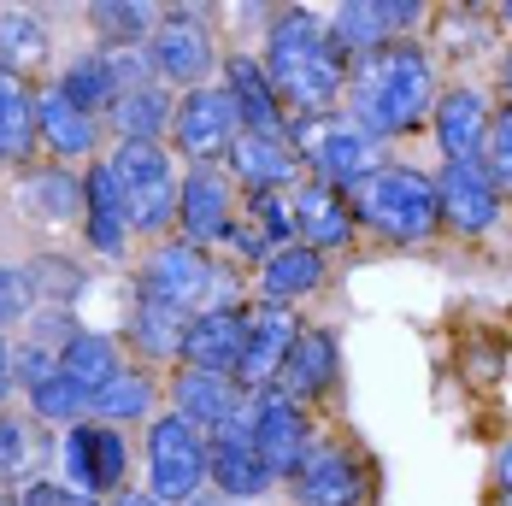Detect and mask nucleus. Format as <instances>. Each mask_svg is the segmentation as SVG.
<instances>
[{
  "mask_svg": "<svg viewBox=\"0 0 512 506\" xmlns=\"http://www.w3.org/2000/svg\"><path fill=\"white\" fill-rule=\"evenodd\" d=\"M12 359H18V389H24V395H30V389H42L53 371H59V354L36 348V342H24V348H18Z\"/></svg>",
  "mask_w": 512,
  "mask_h": 506,
  "instance_id": "46",
  "label": "nucleus"
},
{
  "mask_svg": "<svg viewBox=\"0 0 512 506\" xmlns=\"http://www.w3.org/2000/svg\"><path fill=\"white\" fill-rule=\"evenodd\" d=\"M83 236H89V248L106 253V259H118L124 242H130V218H124V195H118V177H112V165H89V177H83Z\"/></svg>",
  "mask_w": 512,
  "mask_h": 506,
  "instance_id": "23",
  "label": "nucleus"
},
{
  "mask_svg": "<svg viewBox=\"0 0 512 506\" xmlns=\"http://www.w3.org/2000/svg\"><path fill=\"white\" fill-rule=\"evenodd\" d=\"M59 371L71 377V383H83L89 395H101L106 383L124 371V354H118V336H106V330H83L65 354H59Z\"/></svg>",
  "mask_w": 512,
  "mask_h": 506,
  "instance_id": "32",
  "label": "nucleus"
},
{
  "mask_svg": "<svg viewBox=\"0 0 512 506\" xmlns=\"http://www.w3.org/2000/svg\"><path fill=\"white\" fill-rule=\"evenodd\" d=\"M242 342H248V306L236 312H195L189 330H183V365L195 371H224L236 377V359H242Z\"/></svg>",
  "mask_w": 512,
  "mask_h": 506,
  "instance_id": "20",
  "label": "nucleus"
},
{
  "mask_svg": "<svg viewBox=\"0 0 512 506\" xmlns=\"http://www.w3.org/2000/svg\"><path fill=\"white\" fill-rule=\"evenodd\" d=\"M230 177L248 189V195H283L295 177H301V153L289 148L283 136H236L230 148Z\"/></svg>",
  "mask_w": 512,
  "mask_h": 506,
  "instance_id": "21",
  "label": "nucleus"
},
{
  "mask_svg": "<svg viewBox=\"0 0 512 506\" xmlns=\"http://www.w3.org/2000/svg\"><path fill=\"white\" fill-rule=\"evenodd\" d=\"M36 136H42V124H36V89L18 71L0 65V165H30Z\"/></svg>",
  "mask_w": 512,
  "mask_h": 506,
  "instance_id": "27",
  "label": "nucleus"
},
{
  "mask_svg": "<svg viewBox=\"0 0 512 506\" xmlns=\"http://www.w3.org/2000/svg\"><path fill=\"white\" fill-rule=\"evenodd\" d=\"M307 165H312V183H324V189H336V195H348V189H365L383 165H377V142L354 130V124H330V130H318V142L307 148Z\"/></svg>",
  "mask_w": 512,
  "mask_h": 506,
  "instance_id": "17",
  "label": "nucleus"
},
{
  "mask_svg": "<svg viewBox=\"0 0 512 506\" xmlns=\"http://www.w3.org/2000/svg\"><path fill=\"white\" fill-rule=\"evenodd\" d=\"M148 65H154V77L177 83L183 95L206 89V77L218 65L212 30H206V6H165L159 30L148 36Z\"/></svg>",
  "mask_w": 512,
  "mask_h": 506,
  "instance_id": "6",
  "label": "nucleus"
},
{
  "mask_svg": "<svg viewBox=\"0 0 512 506\" xmlns=\"http://www.w3.org/2000/svg\"><path fill=\"white\" fill-rule=\"evenodd\" d=\"M183 330H189V312L136 295V306H130V342H136L142 359H177L183 354Z\"/></svg>",
  "mask_w": 512,
  "mask_h": 506,
  "instance_id": "31",
  "label": "nucleus"
},
{
  "mask_svg": "<svg viewBox=\"0 0 512 506\" xmlns=\"http://www.w3.org/2000/svg\"><path fill=\"white\" fill-rule=\"evenodd\" d=\"M495 477H501V489H512V442L495 454Z\"/></svg>",
  "mask_w": 512,
  "mask_h": 506,
  "instance_id": "49",
  "label": "nucleus"
},
{
  "mask_svg": "<svg viewBox=\"0 0 512 506\" xmlns=\"http://www.w3.org/2000/svg\"><path fill=\"white\" fill-rule=\"evenodd\" d=\"M418 18H424V6H418V0H389V24H395V30H412Z\"/></svg>",
  "mask_w": 512,
  "mask_h": 506,
  "instance_id": "48",
  "label": "nucleus"
},
{
  "mask_svg": "<svg viewBox=\"0 0 512 506\" xmlns=\"http://www.w3.org/2000/svg\"><path fill=\"white\" fill-rule=\"evenodd\" d=\"M206 483L224 495V501H259L277 489V471L265 465V454L254 448V430H248V412L236 424H224L212 436V465H206Z\"/></svg>",
  "mask_w": 512,
  "mask_h": 506,
  "instance_id": "13",
  "label": "nucleus"
},
{
  "mask_svg": "<svg viewBox=\"0 0 512 506\" xmlns=\"http://www.w3.org/2000/svg\"><path fill=\"white\" fill-rule=\"evenodd\" d=\"M236 230V195H230V177L218 165H195L183 171V189H177V236L189 248H218L230 242Z\"/></svg>",
  "mask_w": 512,
  "mask_h": 506,
  "instance_id": "11",
  "label": "nucleus"
},
{
  "mask_svg": "<svg viewBox=\"0 0 512 506\" xmlns=\"http://www.w3.org/2000/svg\"><path fill=\"white\" fill-rule=\"evenodd\" d=\"M359 224H371L383 242H430L442 230L436 212V177L418 165H383L365 189H359Z\"/></svg>",
  "mask_w": 512,
  "mask_h": 506,
  "instance_id": "3",
  "label": "nucleus"
},
{
  "mask_svg": "<svg viewBox=\"0 0 512 506\" xmlns=\"http://www.w3.org/2000/svg\"><path fill=\"white\" fill-rule=\"evenodd\" d=\"M77 336H83V324H77V312H71V306H36V318H30V342H36V348L65 354Z\"/></svg>",
  "mask_w": 512,
  "mask_h": 506,
  "instance_id": "43",
  "label": "nucleus"
},
{
  "mask_svg": "<svg viewBox=\"0 0 512 506\" xmlns=\"http://www.w3.org/2000/svg\"><path fill=\"white\" fill-rule=\"evenodd\" d=\"M489 118H495V112L483 101V89H471V83L448 89V95L436 101V112H430L442 159H448V165H477V159H483V142H489Z\"/></svg>",
  "mask_w": 512,
  "mask_h": 506,
  "instance_id": "18",
  "label": "nucleus"
},
{
  "mask_svg": "<svg viewBox=\"0 0 512 506\" xmlns=\"http://www.w3.org/2000/svg\"><path fill=\"white\" fill-rule=\"evenodd\" d=\"M48 59V30H42V18H30V12H0V65L6 71H30V65H42Z\"/></svg>",
  "mask_w": 512,
  "mask_h": 506,
  "instance_id": "39",
  "label": "nucleus"
},
{
  "mask_svg": "<svg viewBox=\"0 0 512 506\" xmlns=\"http://www.w3.org/2000/svg\"><path fill=\"white\" fill-rule=\"evenodd\" d=\"M171 112H177V101L159 83H148V89L118 95L112 112H106V124H112L118 142H159V136H171Z\"/></svg>",
  "mask_w": 512,
  "mask_h": 506,
  "instance_id": "30",
  "label": "nucleus"
},
{
  "mask_svg": "<svg viewBox=\"0 0 512 506\" xmlns=\"http://www.w3.org/2000/svg\"><path fill=\"white\" fill-rule=\"evenodd\" d=\"M36 318V283L24 265H0V336Z\"/></svg>",
  "mask_w": 512,
  "mask_h": 506,
  "instance_id": "41",
  "label": "nucleus"
},
{
  "mask_svg": "<svg viewBox=\"0 0 512 506\" xmlns=\"http://www.w3.org/2000/svg\"><path fill=\"white\" fill-rule=\"evenodd\" d=\"M206 465H212V436L195 430L189 418L165 412L148 424V477L165 506H189L206 489Z\"/></svg>",
  "mask_w": 512,
  "mask_h": 506,
  "instance_id": "5",
  "label": "nucleus"
},
{
  "mask_svg": "<svg viewBox=\"0 0 512 506\" xmlns=\"http://www.w3.org/2000/svg\"><path fill=\"white\" fill-rule=\"evenodd\" d=\"M101 59H106V77H112V89H118V95H130V89H148V83H154L148 48H101Z\"/></svg>",
  "mask_w": 512,
  "mask_h": 506,
  "instance_id": "44",
  "label": "nucleus"
},
{
  "mask_svg": "<svg viewBox=\"0 0 512 506\" xmlns=\"http://www.w3.org/2000/svg\"><path fill=\"white\" fill-rule=\"evenodd\" d=\"M248 224H254L259 236H265V248H289L295 242V201H283V195H248Z\"/></svg>",
  "mask_w": 512,
  "mask_h": 506,
  "instance_id": "42",
  "label": "nucleus"
},
{
  "mask_svg": "<svg viewBox=\"0 0 512 506\" xmlns=\"http://www.w3.org/2000/svg\"><path fill=\"white\" fill-rule=\"evenodd\" d=\"M295 336H301V324H295V312L277 301H254L248 306V342H242V359H236V383H242V395H265V389H277V377H283V359L295 348Z\"/></svg>",
  "mask_w": 512,
  "mask_h": 506,
  "instance_id": "12",
  "label": "nucleus"
},
{
  "mask_svg": "<svg viewBox=\"0 0 512 506\" xmlns=\"http://www.w3.org/2000/svg\"><path fill=\"white\" fill-rule=\"evenodd\" d=\"M477 165H483V177L495 183V195L507 201L512 195V106L489 118V142H483V159H477Z\"/></svg>",
  "mask_w": 512,
  "mask_h": 506,
  "instance_id": "40",
  "label": "nucleus"
},
{
  "mask_svg": "<svg viewBox=\"0 0 512 506\" xmlns=\"http://www.w3.org/2000/svg\"><path fill=\"white\" fill-rule=\"evenodd\" d=\"M501 24H507V30H512V6H501Z\"/></svg>",
  "mask_w": 512,
  "mask_h": 506,
  "instance_id": "53",
  "label": "nucleus"
},
{
  "mask_svg": "<svg viewBox=\"0 0 512 506\" xmlns=\"http://www.w3.org/2000/svg\"><path fill=\"white\" fill-rule=\"evenodd\" d=\"M248 430H254V448L265 454V465L289 483L301 471V459L312 454V418L301 401H289L283 389H265V395H248Z\"/></svg>",
  "mask_w": 512,
  "mask_h": 506,
  "instance_id": "10",
  "label": "nucleus"
},
{
  "mask_svg": "<svg viewBox=\"0 0 512 506\" xmlns=\"http://www.w3.org/2000/svg\"><path fill=\"white\" fill-rule=\"evenodd\" d=\"M348 124L365 130L371 142H389V136H407L418 130L430 112H436V71L430 59L418 53V42H389V48L365 53L348 77Z\"/></svg>",
  "mask_w": 512,
  "mask_h": 506,
  "instance_id": "2",
  "label": "nucleus"
},
{
  "mask_svg": "<svg viewBox=\"0 0 512 506\" xmlns=\"http://www.w3.org/2000/svg\"><path fill=\"white\" fill-rule=\"evenodd\" d=\"M112 177H118V195H124V218L130 230L142 236H165L177 224V171H171V153L159 142H118L112 148Z\"/></svg>",
  "mask_w": 512,
  "mask_h": 506,
  "instance_id": "4",
  "label": "nucleus"
},
{
  "mask_svg": "<svg viewBox=\"0 0 512 506\" xmlns=\"http://www.w3.org/2000/svg\"><path fill=\"white\" fill-rule=\"evenodd\" d=\"M354 206L348 195H336V189H324V183H301L295 189V236L318 253H336L354 242Z\"/></svg>",
  "mask_w": 512,
  "mask_h": 506,
  "instance_id": "22",
  "label": "nucleus"
},
{
  "mask_svg": "<svg viewBox=\"0 0 512 506\" xmlns=\"http://www.w3.org/2000/svg\"><path fill=\"white\" fill-rule=\"evenodd\" d=\"M171 412H177V418H189V424L206 430V436H218L224 424H236V418L248 412V395H242V383H236V377H224V371L177 365V377H171Z\"/></svg>",
  "mask_w": 512,
  "mask_h": 506,
  "instance_id": "15",
  "label": "nucleus"
},
{
  "mask_svg": "<svg viewBox=\"0 0 512 506\" xmlns=\"http://www.w3.org/2000/svg\"><path fill=\"white\" fill-rule=\"evenodd\" d=\"M12 354H18V348L0 336V412H6V395L18 389V359H12Z\"/></svg>",
  "mask_w": 512,
  "mask_h": 506,
  "instance_id": "47",
  "label": "nucleus"
},
{
  "mask_svg": "<svg viewBox=\"0 0 512 506\" xmlns=\"http://www.w3.org/2000/svg\"><path fill=\"white\" fill-rule=\"evenodd\" d=\"M224 95H230V106H236V118H242L248 136H289V112L277 101L271 77H265V59L230 53V65H224Z\"/></svg>",
  "mask_w": 512,
  "mask_h": 506,
  "instance_id": "19",
  "label": "nucleus"
},
{
  "mask_svg": "<svg viewBox=\"0 0 512 506\" xmlns=\"http://www.w3.org/2000/svg\"><path fill=\"white\" fill-rule=\"evenodd\" d=\"M436 212H442V230H454V236H483V230H495V218H501V195H495V183L483 177V165H442V171H436Z\"/></svg>",
  "mask_w": 512,
  "mask_h": 506,
  "instance_id": "16",
  "label": "nucleus"
},
{
  "mask_svg": "<svg viewBox=\"0 0 512 506\" xmlns=\"http://www.w3.org/2000/svg\"><path fill=\"white\" fill-rule=\"evenodd\" d=\"M18 206L36 224H83V177L65 165H30L18 183Z\"/></svg>",
  "mask_w": 512,
  "mask_h": 506,
  "instance_id": "24",
  "label": "nucleus"
},
{
  "mask_svg": "<svg viewBox=\"0 0 512 506\" xmlns=\"http://www.w3.org/2000/svg\"><path fill=\"white\" fill-rule=\"evenodd\" d=\"M501 89H507V101H512V48H507V59H501Z\"/></svg>",
  "mask_w": 512,
  "mask_h": 506,
  "instance_id": "52",
  "label": "nucleus"
},
{
  "mask_svg": "<svg viewBox=\"0 0 512 506\" xmlns=\"http://www.w3.org/2000/svg\"><path fill=\"white\" fill-rule=\"evenodd\" d=\"M189 506H230V501H224L218 489H201V495H195V501H189Z\"/></svg>",
  "mask_w": 512,
  "mask_h": 506,
  "instance_id": "51",
  "label": "nucleus"
},
{
  "mask_svg": "<svg viewBox=\"0 0 512 506\" xmlns=\"http://www.w3.org/2000/svg\"><path fill=\"white\" fill-rule=\"evenodd\" d=\"M336 383V336L330 330H307L301 324V336H295V348L283 359V377H277V389L289 395V401H324V389Z\"/></svg>",
  "mask_w": 512,
  "mask_h": 506,
  "instance_id": "25",
  "label": "nucleus"
},
{
  "mask_svg": "<svg viewBox=\"0 0 512 506\" xmlns=\"http://www.w3.org/2000/svg\"><path fill=\"white\" fill-rule=\"evenodd\" d=\"M59 465H65V483L77 495H112L124 477H130V442L118 424H101V418H83L65 430L59 442Z\"/></svg>",
  "mask_w": 512,
  "mask_h": 506,
  "instance_id": "7",
  "label": "nucleus"
},
{
  "mask_svg": "<svg viewBox=\"0 0 512 506\" xmlns=\"http://www.w3.org/2000/svg\"><path fill=\"white\" fill-rule=\"evenodd\" d=\"M112 506H165V501H159L154 489H148V495H142V489H130V495H118Z\"/></svg>",
  "mask_w": 512,
  "mask_h": 506,
  "instance_id": "50",
  "label": "nucleus"
},
{
  "mask_svg": "<svg viewBox=\"0 0 512 506\" xmlns=\"http://www.w3.org/2000/svg\"><path fill=\"white\" fill-rule=\"evenodd\" d=\"M265 77L283 106H295L301 118H324L348 95L354 65L330 42V24L318 12L283 6V12H271V30H265Z\"/></svg>",
  "mask_w": 512,
  "mask_h": 506,
  "instance_id": "1",
  "label": "nucleus"
},
{
  "mask_svg": "<svg viewBox=\"0 0 512 506\" xmlns=\"http://www.w3.org/2000/svg\"><path fill=\"white\" fill-rule=\"evenodd\" d=\"M18 506H101V501H95V495H77L71 483H48V477H36V483L18 489Z\"/></svg>",
  "mask_w": 512,
  "mask_h": 506,
  "instance_id": "45",
  "label": "nucleus"
},
{
  "mask_svg": "<svg viewBox=\"0 0 512 506\" xmlns=\"http://www.w3.org/2000/svg\"><path fill=\"white\" fill-rule=\"evenodd\" d=\"M24 401H30V418H36L42 430H48V424H65V430H71V424H83V418H89L95 395H89L83 383H71L65 371H53L48 383H42V389H30Z\"/></svg>",
  "mask_w": 512,
  "mask_h": 506,
  "instance_id": "37",
  "label": "nucleus"
},
{
  "mask_svg": "<svg viewBox=\"0 0 512 506\" xmlns=\"http://www.w3.org/2000/svg\"><path fill=\"white\" fill-rule=\"evenodd\" d=\"M318 283H324V253L307 248V242H289V248L265 253V265H259V295L277 306L312 295Z\"/></svg>",
  "mask_w": 512,
  "mask_h": 506,
  "instance_id": "29",
  "label": "nucleus"
},
{
  "mask_svg": "<svg viewBox=\"0 0 512 506\" xmlns=\"http://www.w3.org/2000/svg\"><path fill=\"white\" fill-rule=\"evenodd\" d=\"M236 136H242V118H236V106H230V95H224V83H206V89L177 95L171 142H177L183 159H195V165H218V159H230Z\"/></svg>",
  "mask_w": 512,
  "mask_h": 506,
  "instance_id": "8",
  "label": "nucleus"
},
{
  "mask_svg": "<svg viewBox=\"0 0 512 506\" xmlns=\"http://www.w3.org/2000/svg\"><path fill=\"white\" fill-rule=\"evenodd\" d=\"M42 454H48L42 424L36 418H18V412H0V489L6 483H36Z\"/></svg>",
  "mask_w": 512,
  "mask_h": 506,
  "instance_id": "34",
  "label": "nucleus"
},
{
  "mask_svg": "<svg viewBox=\"0 0 512 506\" xmlns=\"http://www.w3.org/2000/svg\"><path fill=\"white\" fill-rule=\"evenodd\" d=\"M89 24L106 36V48H148V36L159 30V12L142 0H95Z\"/></svg>",
  "mask_w": 512,
  "mask_h": 506,
  "instance_id": "35",
  "label": "nucleus"
},
{
  "mask_svg": "<svg viewBox=\"0 0 512 506\" xmlns=\"http://www.w3.org/2000/svg\"><path fill=\"white\" fill-rule=\"evenodd\" d=\"M159 401V383L148 371H136V365H124L112 383H106L95 406H89V418H101V424H136V418H148Z\"/></svg>",
  "mask_w": 512,
  "mask_h": 506,
  "instance_id": "33",
  "label": "nucleus"
},
{
  "mask_svg": "<svg viewBox=\"0 0 512 506\" xmlns=\"http://www.w3.org/2000/svg\"><path fill=\"white\" fill-rule=\"evenodd\" d=\"M289 489L301 506H359L365 501V465L342 442H312V454L289 477Z\"/></svg>",
  "mask_w": 512,
  "mask_h": 506,
  "instance_id": "14",
  "label": "nucleus"
},
{
  "mask_svg": "<svg viewBox=\"0 0 512 506\" xmlns=\"http://www.w3.org/2000/svg\"><path fill=\"white\" fill-rule=\"evenodd\" d=\"M53 89L77 106V112H89V118L112 112V101H118V89H112V77H106V59H101V53H77Z\"/></svg>",
  "mask_w": 512,
  "mask_h": 506,
  "instance_id": "36",
  "label": "nucleus"
},
{
  "mask_svg": "<svg viewBox=\"0 0 512 506\" xmlns=\"http://www.w3.org/2000/svg\"><path fill=\"white\" fill-rule=\"evenodd\" d=\"M0 506H18V495H0Z\"/></svg>",
  "mask_w": 512,
  "mask_h": 506,
  "instance_id": "54",
  "label": "nucleus"
},
{
  "mask_svg": "<svg viewBox=\"0 0 512 506\" xmlns=\"http://www.w3.org/2000/svg\"><path fill=\"white\" fill-rule=\"evenodd\" d=\"M36 124H42V142L59 159H89V153L101 148V118L77 112L59 89H36Z\"/></svg>",
  "mask_w": 512,
  "mask_h": 506,
  "instance_id": "26",
  "label": "nucleus"
},
{
  "mask_svg": "<svg viewBox=\"0 0 512 506\" xmlns=\"http://www.w3.org/2000/svg\"><path fill=\"white\" fill-rule=\"evenodd\" d=\"M330 42L348 53V65H359L365 53L389 48L395 24H389V0H342L330 12Z\"/></svg>",
  "mask_w": 512,
  "mask_h": 506,
  "instance_id": "28",
  "label": "nucleus"
},
{
  "mask_svg": "<svg viewBox=\"0 0 512 506\" xmlns=\"http://www.w3.org/2000/svg\"><path fill=\"white\" fill-rule=\"evenodd\" d=\"M24 271H30L42 306H77V295L89 289V265H77L71 253H36Z\"/></svg>",
  "mask_w": 512,
  "mask_h": 506,
  "instance_id": "38",
  "label": "nucleus"
},
{
  "mask_svg": "<svg viewBox=\"0 0 512 506\" xmlns=\"http://www.w3.org/2000/svg\"><path fill=\"white\" fill-rule=\"evenodd\" d=\"M212 277H218V265H212L201 248H189L183 236H171V242H159V248L142 259L136 295H142V301H159V306H177V312L195 318V312L206 306Z\"/></svg>",
  "mask_w": 512,
  "mask_h": 506,
  "instance_id": "9",
  "label": "nucleus"
}]
</instances>
